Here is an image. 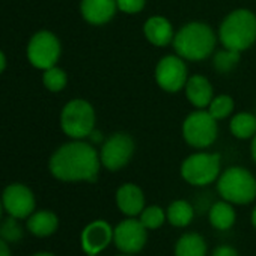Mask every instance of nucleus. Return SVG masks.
<instances>
[{
	"instance_id": "f257e3e1",
	"label": "nucleus",
	"mask_w": 256,
	"mask_h": 256,
	"mask_svg": "<svg viewBox=\"0 0 256 256\" xmlns=\"http://www.w3.org/2000/svg\"><path fill=\"white\" fill-rule=\"evenodd\" d=\"M100 168V154L90 144L82 140L62 145L50 158V172L53 176L66 182H95Z\"/></svg>"
},
{
	"instance_id": "f03ea898",
	"label": "nucleus",
	"mask_w": 256,
	"mask_h": 256,
	"mask_svg": "<svg viewBox=\"0 0 256 256\" xmlns=\"http://www.w3.org/2000/svg\"><path fill=\"white\" fill-rule=\"evenodd\" d=\"M172 44L175 53L184 60L200 62L214 53L217 35L210 24L202 22H190L175 34Z\"/></svg>"
},
{
	"instance_id": "7ed1b4c3",
	"label": "nucleus",
	"mask_w": 256,
	"mask_h": 256,
	"mask_svg": "<svg viewBox=\"0 0 256 256\" xmlns=\"http://www.w3.org/2000/svg\"><path fill=\"white\" fill-rule=\"evenodd\" d=\"M218 41L223 48L238 53L250 48L256 42V16L244 8L229 12L218 28Z\"/></svg>"
},
{
	"instance_id": "20e7f679",
	"label": "nucleus",
	"mask_w": 256,
	"mask_h": 256,
	"mask_svg": "<svg viewBox=\"0 0 256 256\" xmlns=\"http://www.w3.org/2000/svg\"><path fill=\"white\" fill-rule=\"evenodd\" d=\"M217 190L223 200L236 205H247L256 198V178L244 168L232 166L220 174Z\"/></svg>"
},
{
	"instance_id": "39448f33",
	"label": "nucleus",
	"mask_w": 256,
	"mask_h": 256,
	"mask_svg": "<svg viewBox=\"0 0 256 256\" xmlns=\"http://www.w3.org/2000/svg\"><path fill=\"white\" fill-rule=\"evenodd\" d=\"M60 126L62 132L74 140L89 138L95 130V110L90 102L82 98L70 101L62 110Z\"/></svg>"
},
{
	"instance_id": "423d86ee",
	"label": "nucleus",
	"mask_w": 256,
	"mask_h": 256,
	"mask_svg": "<svg viewBox=\"0 0 256 256\" xmlns=\"http://www.w3.org/2000/svg\"><path fill=\"white\" fill-rule=\"evenodd\" d=\"M222 169L220 154L196 152L188 156L181 164V176L186 182L196 187H205L218 180Z\"/></svg>"
},
{
	"instance_id": "0eeeda50",
	"label": "nucleus",
	"mask_w": 256,
	"mask_h": 256,
	"mask_svg": "<svg viewBox=\"0 0 256 256\" xmlns=\"http://www.w3.org/2000/svg\"><path fill=\"white\" fill-rule=\"evenodd\" d=\"M218 120H216L208 110H194L182 122V138L194 150L210 148L218 134Z\"/></svg>"
},
{
	"instance_id": "6e6552de",
	"label": "nucleus",
	"mask_w": 256,
	"mask_h": 256,
	"mask_svg": "<svg viewBox=\"0 0 256 256\" xmlns=\"http://www.w3.org/2000/svg\"><path fill=\"white\" fill-rule=\"evenodd\" d=\"M134 151H136V145L130 134L122 132L113 133L101 145V151H100L101 166H104L110 172H116L130 163Z\"/></svg>"
},
{
	"instance_id": "1a4fd4ad",
	"label": "nucleus",
	"mask_w": 256,
	"mask_h": 256,
	"mask_svg": "<svg viewBox=\"0 0 256 256\" xmlns=\"http://www.w3.org/2000/svg\"><path fill=\"white\" fill-rule=\"evenodd\" d=\"M60 58V42L48 30H41L32 36L28 46V59L38 70H48Z\"/></svg>"
},
{
	"instance_id": "9d476101",
	"label": "nucleus",
	"mask_w": 256,
	"mask_h": 256,
	"mask_svg": "<svg viewBox=\"0 0 256 256\" xmlns=\"http://www.w3.org/2000/svg\"><path fill=\"white\" fill-rule=\"evenodd\" d=\"M154 77L160 89L175 94L184 89L188 80L187 65L184 59L178 54H168L158 60L154 71Z\"/></svg>"
},
{
	"instance_id": "9b49d317",
	"label": "nucleus",
	"mask_w": 256,
	"mask_h": 256,
	"mask_svg": "<svg viewBox=\"0 0 256 256\" xmlns=\"http://www.w3.org/2000/svg\"><path fill=\"white\" fill-rule=\"evenodd\" d=\"M146 228L134 217L122 220L113 229V241L122 253L134 254L139 253L148 240Z\"/></svg>"
},
{
	"instance_id": "f8f14e48",
	"label": "nucleus",
	"mask_w": 256,
	"mask_h": 256,
	"mask_svg": "<svg viewBox=\"0 0 256 256\" xmlns=\"http://www.w3.org/2000/svg\"><path fill=\"white\" fill-rule=\"evenodd\" d=\"M2 204L11 217L26 218L35 210V196L26 186L12 184L5 188Z\"/></svg>"
},
{
	"instance_id": "ddd939ff",
	"label": "nucleus",
	"mask_w": 256,
	"mask_h": 256,
	"mask_svg": "<svg viewBox=\"0 0 256 256\" xmlns=\"http://www.w3.org/2000/svg\"><path fill=\"white\" fill-rule=\"evenodd\" d=\"M113 240V229L104 220L89 223L82 232V247L88 254H98Z\"/></svg>"
},
{
	"instance_id": "4468645a",
	"label": "nucleus",
	"mask_w": 256,
	"mask_h": 256,
	"mask_svg": "<svg viewBox=\"0 0 256 256\" xmlns=\"http://www.w3.org/2000/svg\"><path fill=\"white\" fill-rule=\"evenodd\" d=\"M80 11L89 24L102 26L114 17L118 4L116 0H82Z\"/></svg>"
},
{
	"instance_id": "2eb2a0df",
	"label": "nucleus",
	"mask_w": 256,
	"mask_h": 256,
	"mask_svg": "<svg viewBox=\"0 0 256 256\" xmlns=\"http://www.w3.org/2000/svg\"><path fill=\"white\" fill-rule=\"evenodd\" d=\"M116 205L120 212L128 217L140 216L145 208V196L139 186L136 184H124L116 192Z\"/></svg>"
},
{
	"instance_id": "dca6fc26",
	"label": "nucleus",
	"mask_w": 256,
	"mask_h": 256,
	"mask_svg": "<svg viewBox=\"0 0 256 256\" xmlns=\"http://www.w3.org/2000/svg\"><path fill=\"white\" fill-rule=\"evenodd\" d=\"M184 90L188 102L196 108H206L211 100L214 98V89L211 82L200 74H194L188 77Z\"/></svg>"
},
{
	"instance_id": "f3484780",
	"label": "nucleus",
	"mask_w": 256,
	"mask_h": 256,
	"mask_svg": "<svg viewBox=\"0 0 256 256\" xmlns=\"http://www.w3.org/2000/svg\"><path fill=\"white\" fill-rule=\"evenodd\" d=\"M144 35L148 42L156 47H166L172 44L175 32L172 23L162 16H154L148 18L144 24Z\"/></svg>"
},
{
	"instance_id": "a211bd4d",
	"label": "nucleus",
	"mask_w": 256,
	"mask_h": 256,
	"mask_svg": "<svg viewBox=\"0 0 256 256\" xmlns=\"http://www.w3.org/2000/svg\"><path fill=\"white\" fill-rule=\"evenodd\" d=\"M208 217H210V223L212 224V228H216L218 230L230 229L236 218L235 210H234L232 204L228 200H218V202L212 204L208 211Z\"/></svg>"
},
{
	"instance_id": "6ab92c4d",
	"label": "nucleus",
	"mask_w": 256,
	"mask_h": 256,
	"mask_svg": "<svg viewBox=\"0 0 256 256\" xmlns=\"http://www.w3.org/2000/svg\"><path fill=\"white\" fill-rule=\"evenodd\" d=\"M229 130L234 138L240 140L252 139L256 134V114L250 112H240L232 116Z\"/></svg>"
},
{
	"instance_id": "aec40b11",
	"label": "nucleus",
	"mask_w": 256,
	"mask_h": 256,
	"mask_svg": "<svg viewBox=\"0 0 256 256\" xmlns=\"http://www.w3.org/2000/svg\"><path fill=\"white\" fill-rule=\"evenodd\" d=\"M59 220L52 211H38L28 220L29 230L36 236H48L58 229Z\"/></svg>"
},
{
	"instance_id": "412c9836",
	"label": "nucleus",
	"mask_w": 256,
	"mask_h": 256,
	"mask_svg": "<svg viewBox=\"0 0 256 256\" xmlns=\"http://www.w3.org/2000/svg\"><path fill=\"white\" fill-rule=\"evenodd\" d=\"M205 254H206V242L196 232L184 234L175 244V256H205Z\"/></svg>"
},
{
	"instance_id": "4be33fe9",
	"label": "nucleus",
	"mask_w": 256,
	"mask_h": 256,
	"mask_svg": "<svg viewBox=\"0 0 256 256\" xmlns=\"http://www.w3.org/2000/svg\"><path fill=\"white\" fill-rule=\"evenodd\" d=\"M166 217H168L169 223L174 224L175 228H186L192 223V220L194 217L193 205L188 204L187 200L178 199L169 205V208L166 211Z\"/></svg>"
},
{
	"instance_id": "5701e85b",
	"label": "nucleus",
	"mask_w": 256,
	"mask_h": 256,
	"mask_svg": "<svg viewBox=\"0 0 256 256\" xmlns=\"http://www.w3.org/2000/svg\"><path fill=\"white\" fill-rule=\"evenodd\" d=\"M234 107H235L234 98L228 94H220V95H214V98L211 100L206 108L216 120H222L234 112Z\"/></svg>"
},
{
	"instance_id": "b1692460",
	"label": "nucleus",
	"mask_w": 256,
	"mask_h": 256,
	"mask_svg": "<svg viewBox=\"0 0 256 256\" xmlns=\"http://www.w3.org/2000/svg\"><path fill=\"white\" fill-rule=\"evenodd\" d=\"M240 54L241 53L234 52V50H228V48H223L220 52H216L214 53V58H212V66H214V70L217 72H220V74H229L238 65Z\"/></svg>"
},
{
	"instance_id": "393cba45",
	"label": "nucleus",
	"mask_w": 256,
	"mask_h": 256,
	"mask_svg": "<svg viewBox=\"0 0 256 256\" xmlns=\"http://www.w3.org/2000/svg\"><path fill=\"white\" fill-rule=\"evenodd\" d=\"M166 212L157 206V205H151L144 208V211L140 212V223L146 228V229H158L163 226L164 220H166Z\"/></svg>"
},
{
	"instance_id": "a878e982",
	"label": "nucleus",
	"mask_w": 256,
	"mask_h": 256,
	"mask_svg": "<svg viewBox=\"0 0 256 256\" xmlns=\"http://www.w3.org/2000/svg\"><path fill=\"white\" fill-rule=\"evenodd\" d=\"M42 82H44V86L48 90L59 92L66 86V74H65L64 70H60V68H58L54 65V66H52L48 70H44Z\"/></svg>"
},
{
	"instance_id": "bb28decb",
	"label": "nucleus",
	"mask_w": 256,
	"mask_h": 256,
	"mask_svg": "<svg viewBox=\"0 0 256 256\" xmlns=\"http://www.w3.org/2000/svg\"><path fill=\"white\" fill-rule=\"evenodd\" d=\"M0 235L6 238L8 241H17L18 238H22V228L17 224L16 217L8 218L2 226H0Z\"/></svg>"
},
{
	"instance_id": "cd10ccee",
	"label": "nucleus",
	"mask_w": 256,
	"mask_h": 256,
	"mask_svg": "<svg viewBox=\"0 0 256 256\" xmlns=\"http://www.w3.org/2000/svg\"><path fill=\"white\" fill-rule=\"evenodd\" d=\"M116 4H118V10L122 11L124 14L134 16L144 11L146 0H116Z\"/></svg>"
},
{
	"instance_id": "c85d7f7f",
	"label": "nucleus",
	"mask_w": 256,
	"mask_h": 256,
	"mask_svg": "<svg viewBox=\"0 0 256 256\" xmlns=\"http://www.w3.org/2000/svg\"><path fill=\"white\" fill-rule=\"evenodd\" d=\"M212 256H238V252L230 246H218L214 250Z\"/></svg>"
},
{
	"instance_id": "c756f323",
	"label": "nucleus",
	"mask_w": 256,
	"mask_h": 256,
	"mask_svg": "<svg viewBox=\"0 0 256 256\" xmlns=\"http://www.w3.org/2000/svg\"><path fill=\"white\" fill-rule=\"evenodd\" d=\"M89 139L92 140V144H100V142H102V134H101V132L94 130V132L89 134Z\"/></svg>"
},
{
	"instance_id": "7c9ffc66",
	"label": "nucleus",
	"mask_w": 256,
	"mask_h": 256,
	"mask_svg": "<svg viewBox=\"0 0 256 256\" xmlns=\"http://www.w3.org/2000/svg\"><path fill=\"white\" fill-rule=\"evenodd\" d=\"M0 256H11V252L8 248V244L0 238Z\"/></svg>"
},
{
	"instance_id": "2f4dec72",
	"label": "nucleus",
	"mask_w": 256,
	"mask_h": 256,
	"mask_svg": "<svg viewBox=\"0 0 256 256\" xmlns=\"http://www.w3.org/2000/svg\"><path fill=\"white\" fill-rule=\"evenodd\" d=\"M250 154H252L253 162L256 163V134L252 138V144H250Z\"/></svg>"
},
{
	"instance_id": "473e14b6",
	"label": "nucleus",
	"mask_w": 256,
	"mask_h": 256,
	"mask_svg": "<svg viewBox=\"0 0 256 256\" xmlns=\"http://www.w3.org/2000/svg\"><path fill=\"white\" fill-rule=\"evenodd\" d=\"M6 66V59H5V54L0 52V74H2V71L5 70Z\"/></svg>"
},
{
	"instance_id": "72a5a7b5",
	"label": "nucleus",
	"mask_w": 256,
	"mask_h": 256,
	"mask_svg": "<svg viewBox=\"0 0 256 256\" xmlns=\"http://www.w3.org/2000/svg\"><path fill=\"white\" fill-rule=\"evenodd\" d=\"M252 224H253L254 229H256V206H254V210L252 211Z\"/></svg>"
},
{
	"instance_id": "f704fd0d",
	"label": "nucleus",
	"mask_w": 256,
	"mask_h": 256,
	"mask_svg": "<svg viewBox=\"0 0 256 256\" xmlns=\"http://www.w3.org/2000/svg\"><path fill=\"white\" fill-rule=\"evenodd\" d=\"M34 256H54V254H52V253H36Z\"/></svg>"
},
{
	"instance_id": "c9c22d12",
	"label": "nucleus",
	"mask_w": 256,
	"mask_h": 256,
	"mask_svg": "<svg viewBox=\"0 0 256 256\" xmlns=\"http://www.w3.org/2000/svg\"><path fill=\"white\" fill-rule=\"evenodd\" d=\"M2 206H4V204H2V202H0V214H2Z\"/></svg>"
},
{
	"instance_id": "e433bc0d",
	"label": "nucleus",
	"mask_w": 256,
	"mask_h": 256,
	"mask_svg": "<svg viewBox=\"0 0 256 256\" xmlns=\"http://www.w3.org/2000/svg\"><path fill=\"white\" fill-rule=\"evenodd\" d=\"M119 256H133V254H128V253H124V254H119Z\"/></svg>"
},
{
	"instance_id": "4c0bfd02",
	"label": "nucleus",
	"mask_w": 256,
	"mask_h": 256,
	"mask_svg": "<svg viewBox=\"0 0 256 256\" xmlns=\"http://www.w3.org/2000/svg\"><path fill=\"white\" fill-rule=\"evenodd\" d=\"M89 256H96V254H89Z\"/></svg>"
},
{
	"instance_id": "58836bf2",
	"label": "nucleus",
	"mask_w": 256,
	"mask_h": 256,
	"mask_svg": "<svg viewBox=\"0 0 256 256\" xmlns=\"http://www.w3.org/2000/svg\"><path fill=\"white\" fill-rule=\"evenodd\" d=\"M254 114H256V112H254Z\"/></svg>"
}]
</instances>
